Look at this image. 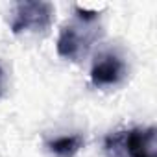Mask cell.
Returning a JSON list of instances; mask_svg holds the SVG:
<instances>
[{"label":"cell","instance_id":"cell-1","mask_svg":"<svg viewBox=\"0 0 157 157\" xmlns=\"http://www.w3.org/2000/svg\"><path fill=\"white\" fill-rule=\"evenodd\" d=\"M100 13L76 6V19L65 24L57 37V54L68 61H80L87 56L94 41L100 37Z\"/></svg>","mask_w":157,"mask_h":157},{"label":"cell","instance_id":"cell-2","mask_svg":"<svg viewBox=\"0 0 157 157\" xmlns=\"http://www.w3.org/2000/svg\"><path fill=\"white\" fill-rule=\"evenodd\" d=\"M107 157H155V128H131L115 131L104 142Z\"/></svg>","mask_w":157,"mask_h":157},{"label":"cell","instance_id":"cell-3","mask_svg":"<svg viewBox=\"0 0 157 157\" xmlns=\"http://www.w3.org/2000/svg\"><path fill=\"white\" fill-rule=\"evenodd\" d=\"M54 19V6L50 2H19L13 10L10 28L15 35L37 33L50 28Z\"/></svg>","mask_w":157,"mask_h":157},{"label":"cell","instance_id":"cell-4","mask_svg":"<svg viewBox=\"0 0 157 157\" xmlns=\"http://www.w3.org/2000/svg\"><path fill=\"white\" fill-rule=\"evenodd\" d=\"M126 76H128V65L118 52L105 50L94 57L91 68V83L94 87L100 89L117 87L126 80Z\"/></svg>","mask_w":157,"mask_h":157},{"label":"cell","instance_id":"cell-5","mask_svg":"<svg viewBox=\"0 0 157 157\" xmlns=\"http://www.w3.org/2000/svg\"><path fill=\"white\" fill-rule=\"evenodd\" d=\"M83 137L80 133L76 135H63V137H56L54 140L46 142V148L50 153H54L56 157H72L83 148Z\"/></svg>","mask_w":157,"mask_h":157},{"label":"cell","instance_id":"cell-6","mask_svg":"<svg viewBox=\"0 0 157 157\" xmlns=\"http://www.w3.org/2000/svg\"><path fill=\"white\" fill-rule=\"evenodd\" d=\"M4 93H6V72L0 65V98L4 96Z\"/></svg>","mask_w":157,"mask_h":157}]
</instances>
